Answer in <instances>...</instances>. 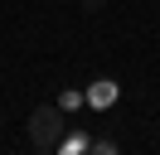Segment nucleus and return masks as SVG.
<instances>
[{
	"label": "nucleus",
	"mask_w": 160,
	"mask_h": 155,
	"mask_svg": "<svg viewBox=\"0 0 160 155\" xmlns=\"http://www.w3.org/2000/svg\"><path fill=\"white\" fill-rule=\"evenodd\" d=\"M58 131H63V121H58L53 107H39V112L29 116V136H34L39 145H53V141H58Z\"/></svg>",
	"instance_id": "f257e3e1"
},
{
	"label": "nucleus",
	"mask_w": 160,
	"mask_h": 155,
	"mask_svg": "<svg viewBox=\"0 0 160 155\" xmlns=\"http://www.w3.org/2000/svg\"><path fill=\"white\" fill-rule=\"evenodd\" d=\"M78 5H82V10H88V15H97V10H102V5H107V0H78Z\"/></svg>",
	"instance_id": "f03ea898"
}]
</instances>
